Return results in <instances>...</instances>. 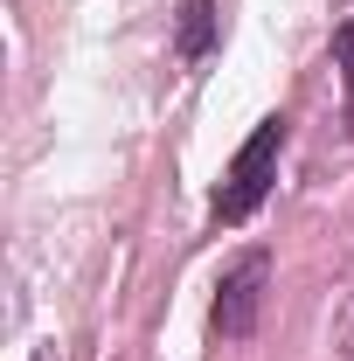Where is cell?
<instances>
[{"mask_svg": "<svg viewBox=\"0 0 354 361\" xmlns=\"http://www.w3.org/2000/svg\"><path fill=\"white\" fill-rule=\"evenodd\" d=\"M216 49V0H181V56H209Z\"/></svg>", "mask_w": 354, "mask_h": 361, "instance_id": "3957f363", "label": "cell"}, {"mask_svg": "<svg viewBox=\"0 0 354 361\" xmlns=\"http://www.w3.org/2000/svg\"><path fill=\"white\" fill-rule=\"evenodd\" d=\"M278 153H285V118H264L257 133L236 146V160H229V180H222V195H216L222 223H250L257 216V202H264L271 180H278Z\"/></svg>", "mask_w": 354, "mask_h": 361, "instance_id": "6da1fadb", "label": "cell"}, {"mask_svg": "<svg viewBox=\"0 0 354 361\" xmlns=\"http://www.w3.org/2000/svg\"><path fill=\"white\" fill-rule=\"evenodd\" d=\"M264 292H271V250H243L236 264L222 271L209 326H216L222 341H250L257 334V313H264Z\"/></svg>", "mask_w": 354, "mask_h": 361, "instance_id": "7a4b0ae2", "label": "cell"}, {"mask_svg": "<svg viewBox=\"0 0 354 361\" xmlns=\"http://www.w3.org/2000/svg\"><path fill=\"white\" fill-rule=\"evenodd\" d=\"M334 63H341V84H348V97H354V21L334 28Z\"/></svg>", "mask_w": 354, "mask_h": 361, "instance_id": "277c9868", "label": "cell"}]
</instances>
